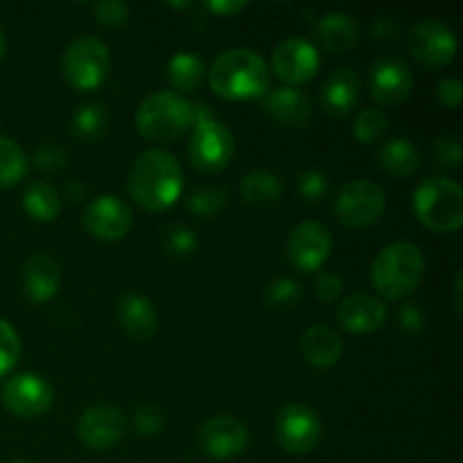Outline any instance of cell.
I'll use <instances>...</instances> for the list:
<instances>
[{"mask_svg":"<svg viewBox=\"0 0 463 463\" xmlns=\"http://www.w3.org/2000/svg\"><path fill=\"white\" fill-rule=\"evenodd\" d=\"M95 21L104 27H122L129 23V5L122 3V0H104L93 7Z\"/></svg>","mask_w":463,"mask_h":463,"instance_id":"obj_37","label":"cell"},{"mask_svg":"<svg viewBox=\"0 0 463 463\" xmlns=\"http://www.w3.org/2000/svg\"><path fill=\"white\" fill-rule=\"evenodd\" d=\"M111 72V52L98 36H77L61 57V75L75 90H95Z\"/></svg>","mask_w":463,"mask_h":463,"instance_id":"obj_6","label":"cell"},{"mask_svg":"<svg viewBox=\"0 0 463 463\" xmlns=\"http://www.w3.org/2000/svg\"><path fill=\"white\" fill-rule=\"evenodd\" d=\"M387 306L371 294H353L337 306V324L346 333L371 335L387 324Z\"/></svg>","mask_w":463,"mask_h":463,"instance_id":"obj_19","label":"cell"},{"mask_svg":"<svg viewBox=\"0 0 463 463\" xmlns=\"http://www.w3.org/2000/svg\"><path fill=\"white\" fill-rule=\"evenodd\" d=\"M206 75L213 93L233 102L260 99L269 90V63L251 48L224 50Z\"/></svg>","mask_w":463,"mask_h":463,"instance_id":"obj_2","label":"cell"},{"mask_svg":"<svg viewBox=\"0 0 463 463\" xmlns=\"http://www.w3.org/2000/svg\"><path fill=\"white\" fill-rule=\"evenodd\" d=\"M398 34H401V27L392 18H378V21L371 23V39L380 41V43L396 41Z\"/></svg>","mask_w":463,"mask_h":463,"instance_id":"obj_44","label":"cell"},{"mask_svg":"<svg viewBox=\"0 0 463 463\" xmlns=\"http://www.w3.org/2000/svg\"><path fill=\"white\" fill-rule=\"evenodd\" d=\"M194 125V104L175 90H156L140 102L136 129L152 143H175Z\"/></svg>","mask_w":463,"mask_h":463,"instance_id":"obj_4","label":"cell"},{"mask_svg":"<svg viewBox=\"0 0 463 463\" xmlns=\"http://www.w3.org/2000/svg\"><path fill=\"white\" fill-rule=\"evenodd\" d=\"M7 463H34V461H27V459H12V461H7Z\"/></svg>","mask_w":463,"mask_h":463,"instance_id":"obj_49","label":"cell"},{"mask_svg":"<svg viewBox=\"0 0 463 463\" xmlns=\"http://www.w3.org/2000/svg\"><path fill=\"white\" fill-rule=\"evenodd\" d=\"M5 52H7V39H5L3 30H0V61H3Z\"/></svg>","mask_w":463,"mask_h":463,"instance_id":"obj_48","label":"cell"},{"mask_svg":"<svg viewBox=\"0 0 463 463\" xmlns=\"http://www.w3.org/2000/svg\"><path fill=\"white\" fill-rule=\"evenodd\" d=\"M163 423H165V419H163V411L158 410V407L145 405L140 407V410H136L134 430L136 434H140V437L145 439L158 437V434L163 432Z\"/></svg>","mask_w":463,"mask_h":463,"instance_id":"obj_38","label":"cell"},{"mask_svg":"<svg viewBox=\"0 0 463 463\" xmlns=\"http://www.w3.org/2000/svg\"><path fill=\"white\" fill-rule=\"evenodd\" d=\"M240 194L256 208H269L283 197V181L269 170H253L240 181Z\"/></svg>","mask_w":463,"mask_h":463,"instance_id":"obj_26","label":"cell"},{"mask_svg":"<svg viewBox=\"0 0 463 463\" xmlns=\"http://www.w3.org/2000/svg\"><path fill=\"white\" fill-rule=\"evenodd\" d=\"M414 75L405 59L396 54L378 57L369 68V93L380 107H401L410 99Z\"/></svg>","mask_w":463,"mask_h":463,"instance_id":"obj_13","label":"cell"},{"mask_svg":"<svg viewBox=\"0 0 463 463\" xmlns=\"http://www.w3.org/2000/svg\"><path fill=\"white\" fill-rule=\"evenodd\" d=\"M161 244L170 256L188 258L197 251L199 240H197V233H194L193 229H188V226L170 224L161 233Z\"/></svg>","mask_w":463,"mask_h":463,"instance_id":"obj_34","label":"cell"},{"mask_svg":"<svg viewBox=\"0 0 463 463\" xmlns=\"http://www.w3.org/2000/svg\"><path fill=\"white\" fill-rule=\"evenodd\" d=\"M420 152L410 138H392L378 149V165L393 179H410L420 170Z\"/></svg>","mask_w":463,"mask_h":463,"instance_id":"obj_25","label":"cell"},{"mask_svg":"<svg viewBox=\"0 0 463 463\" xmlns=\"http://www.w3.org/2000/svg\"><path fill=\"white\" fill-rule=\"evenodd\" d=\"M398 326L402 333L407 335H419L425 328V312L420 310L419 303H405L398 310Z\"/></svg>","mask_w":463,"mask_h":463,"instance_id":"obj_42","label":"cell"},{"mask_svg":"<svg viewBox=\"0 0 463 463\" xmlns=\"http://www.w3.org/2000/svg\"><path fill=\"white\" fill-rule=\"evenodd\" d=\"M68 154L63 152L59 145H43V147L36 152L34 156V165L36 170L41 172H59L66 167Z\"/></svg>","mask_w":463,"mask_h":463,"instance_id":"obj_41","label":"cell"},{"mask_svg":"<svg viewBox=\"0 0 463 463\" xmlns=\"http://www.w3.org/2000/svg\"><path fill=\"white\" fill-rule=\"evenodd\" d=\"M199 448L206 457L217 461H229L242 455L251 443V432L235 416H213L199 428Z\"/></svg>","mask_w":463,"mask_h":463,"instance_id":"obj_16","label":"cell"},{"mask_svg":"<svg viewBox=\"0 0 463 463\" xmlns=\"http://www.w3.org/2000/svg\"><path fill=\"white\" fill-rule=\"evenodd\" d=\"M233 154L235 138L224 122L217 120L215 116L194 120L188 143V158L194 170L203 175H217L229 167Z\"/></svg>","mask_w":463,"mask_h":463,"instance_id":"obj_7","label":"cell"},{"mask_svg":"<svg viewBox=\"0 0 463 463\" xmlns=\"http://www.w3.org/2000/svg\"><path fill=\"white\" fill-rule=\"evenodd\" d=\"M66 194H68V197L72 199V202H80V199H84V197H86V188H84V185L80 184V181L72 179V181H68V185H66Z\"/></svg>","mask_w":463,"mask_h":463,"instance_id":"obj_46","label":"cell"},{"mask_svg":"<svg viewBox=\"0 0 463 463\" xmlns=\"http://www.w3.org/2000/svg\"><path fill=\"white\" fill-rule=\"evenodd\" d=\"M72 134L81 143H95L104 136L109 127V113L102 104L98 102H86L77 107L72 113Z\"/></svg>","mask_w":463,"mask_h":463,"instance_id":"obj_29","label":"cell"},{"mask_svg":"<svg viewBox=\"0 0 463 463\" xmlns=\"http://www.w3.org/2000/svg\"><path fill=\"white\" fill-rule=\"evenodd\" d=\"M425 276V256L414 242H392L380 249L371 262V283L387 301L410 297Z\"/></svg>","mask_w":463,"mask_h":463,"instance_id":"obj_3","label":"cell"},{"mask_svg":"<svg viewBox=\"0 0 463 463\" xmlns=\"http://www.w3.org/2000/svg\"><path fill=\"white\" fill-rule=\"evenodd\" d=\"M330 179L321 170H306L297 176V194L306 203H319L328 197Z\"/></svg>","mask_w":463,"mask_h":463,"instance_id":"obj_35","label":"cell"},{"mask_svg":"<svg viewBox=\"0 0 463 463\" xmlns=\"http://www.w3.org/2000/svg\"><path fill=\"white\" fill-rule=\"evenodd\" d=\"M315 36L328 52L346 54L360 41V25L351 14L344 12H326L317 18Z\"/></svg>","mask_w":463,"mask_h":463,"instance_id":"obj_24","label":"cell"},{"mask_svg":"<svg viewBox=\"0 0 463 463\" xmlns=\"http://www.w3.org/2000/svg\"><path fill=\"white\" fill-rule=\"evenodd\" d=\"M315 297L324 303H335L344 292V280L333 271H319L315 279Z\"/></svg>","mask_w":463,"mask_h":463,"instance_id":"obj_40","label":"cell"},{"mask_svg":"<svg viewBox=\"0 0 463 463\" xmlns=\"http://www.w3.org/2000/svg\"><path fill=\"white\" fill-rule=\"evenodd\" d=\"M407 43H410L411 57L430 71H441L455 61V32L437 18H423L416 23L410 30Z\"/></svg>","mask_w":463,"mask_h":463,"instance_id":"obj_10","label":"cell"},{"mask_svg":"<svg viewBox=\"0 0 463 463\" xmlns=\"http://www.w3.org/2000/svg\"><path fill=\"white\" fill-rule=\"evenodd\" d=\"M21 285L30 301H52L59 294V288H61V267L48 253H34L23 265Z\"/></svg>","mask_w":463,"mask_h":463,"instance_id":"obj_20","label":"cell"},{"mask_svg":"<svg viewBox=\"0 0 463 463\" xmlns=\"http://www.w3.org/2000/svg\"><path fill=\"white\" fill-rule=\"evenodd\" d=\"M127 190L145 211H167L179 202L184 193V170L175 154L156 147L145 149L131 163Z\"/></svg>","mask_w":463,"mask_h":463,"instance_id":"obj_1","label":"cell"},{"mask_svg":"<svg viewBox=\"0 0 463 463\" xmlns=\"http://www.w3.org/2000/svg\"><path fill=\"white\" fill-rule=\"evenodd\" d=\"M21 357V337L9 321L0 319V378L7 375Z\"/></svg>","mask_w":463,"mask_h":463,"instance_id":"obj_36","label":"cell"},{"mask_svg":"<svg viewBox=\"0 0 463 463\" xmlns=\"http://www.w3.org/2000/svg\"><path fill=\"white\" fill-rule=\"evenodd\" d=\"M127 432V419L120 407L98 402L77 420V439L89 450L104 452L116 448Z\"/></svg>","mask_w":463,"mask_h":463,"instance_id":"obj_15","label":"cell"},{"mask_svg":"<svg viewBox=\"0 0 463 463\" xmlns=\"http://www.w3.org/2000/svg\"><path fill=\"white\" fill-rule=\"evenodd\" d=\"M23 211L34 222L48 224L59 217L61 211V197L57 190L45 181H32L23 190Z\"/></svg>","mask_w":463,"mask_h":463,"instance_id":"obj_27","label":"cell"},{"mask_svg":"<svg viewBox=\"0 0 463 463\" xmlns=\"http://www.w3.org/2000/svg\"><path fill=\"white\" fill-rule=\"evenodd\" d=\"M360 77L353 68H337L324 80L319 90V102L328 116L346 118L351 116L355 104L360 102Z\"/></svg>","mask_w":463,"mask_h":463,"instance_id":"obj_21","label":"cell"},{"mask_svg":"<svg viewBox=\"0 0 463 463\" xmlns=\"http://www.w3.org/2000/svg\"><path fill=\"white\" fill-rule=\"evenodd\" d=\"M0 401L9 414L18 419H39L50 411L54 401L52 387L36 373H16L5 380L0 389Z\"/></svg>","mask_w":463,"mask_h":463,"instance_id":"obj_12","label":"cell"},{"mask_svg":"<svg viewBox=\"0 0 463 463\" xmlns=\"http://www.w3.org/2000/svg\"><path fill=\"white\" fill-rule=\"evenodd\" d=\"M118 321L131 339L147 342L158 330V312L140 292H125L118 298Z\"/></svg>","mask_w":463,"mask_h":463,"instance_id":"obj_22","label":"cell"},{"mask_svg":"<svg viewBox=\"0 0 463 463\" xmlns=\"http://www.w3.org/2000/svg\"><path fill=\"white\" fill-rule=\"evenodd\" d=\"M319 66L321 57L315 43L301 39V36H288L271 52L269 72H274L280 81L297 89V84L310 81L319 71Z\"/></svg>","mask_w":463,"mask_h":463,"instance_id":"obj_14","label":"cell"},{"mask_svg":"<svg viewBox=\"0 0 463 463\" xmlns=\"http://www.w3.org/2000/svg\"><path fill=\"white\" fill-rule=\"evenodd\" d=\"M303 298V288L294 279H276L267 285L262 301L269 310H289Z\"/></svg>","mask_w":463,"mask_h":463,"instance_id":"obj_33","label":"cell"},{"mask_svg":"<svg viewBox=\"0 0 463 463\" xmlns=\"http://www.w3.org/2000/svg\"><path fill=\"white\" fill-rule=\"evenodd\" d=\"M203 7L211 14H217V16L233 18L247 9V3H240V0H211V3H206Z\"/></svg>","mask_w":463,"mask_h":463,"instance_id":"obj_45","label":"cell"},{"mask_svg":"<svg viewBox=\"0 0 463 463\" xmlns=\"http://www.w3.org/2000/svg\"><path fill=\"white\" fill-rule=\"evenodd\" d=\"M30 170L25 152L21 145L9 136L0 134V188L7 190L21 184Z\"/></svg>","mask_w":463,"mask_h":463,"instance_id":"obj_30","label":"cell"},{"mask_svg":"<svg viewBox=\"0 0 463 463\" xmlns=\"http://www.w3.org/2000/svg\"><path fill=\"white\" fill-rule=\"evenodd\" d=\"M389 129V118L383 109H364L357 113L353 138L362 145H375Z\"/></svg>","mask_w":463,"mask_h":463,"instance_id":"obj_32","label":"cell"},{"mask_svg":"<svg viewBox=\"0 0 463 463\" xmlns=\"http://www.w3.org/2000/svg\"><path fill=\"white\" fill-rule=\"evenodd\" d=\"M437 98L443 107L448 109H459L463 99V86L455 77H446V80L439 81L437 86Z\"/></svg>","mask_w":463,"mask_h":463,"instance_id":"obj_43","label":"cell"},{"mask_svg":"<svg viewBox=\"0 0 463 463\" xmlns=\"http://www.w3.org/2000/svg\"><path fill=\"white\" fill-rule=\"evenodd\" d=\"M165 72L175 93H193L202 86L203 77H206V63L194 52H176L167 61Z\"/></svg>","mask_w":463,"mask_h":463,"instance_id":"obj_28","label":"cell"},{"mask_svg":"<svg viewBox=\"0 0 463 463\" xmlns=\"http://www.w3.org/2000/svg\"><path fill=\"white\" fill-rule=\"evenodd\" d=\"M260 107L276 125L288 129H303L312 118V102L294 86H279L260 98Z\"/></svg>","mask_w":463,"mask_h":463,"instance_id":"obj_18","label":"cell"},{"mask_svg":"<svg viewBox=\"0 0 463 463\" xmlns=\"http://www.w3.org/2000/svg\"><path fill=\"white\" fill-rule=\"evenodd\" d=\"M434 158L443 170H457L461 163V143L455 136H441L434 143Z\"/></svg>","mask_w":463,"mask_h":463,"instance_id":"obj_39","label":"cell"},{"mask_svg":"<svg viewBox=\"0 0 463 463\" xmlns=\"http://www.w3.org/2000/svg\"><path fill=\"white\" fill-rule=\"evenodd\" d=\"M301 355L312 369H333L344 355V342L335 328L326 324H315L303 333Z\"/></svg>","mask_w":463,"mask_h":463,"instance_id":"obj_23","label":"cell"},{"mask_svg":"<svg viewBox=\"0 0 463 463\" xmlns=\"http://www.w3.org/2000/svg\"><path fill=\"white\" fill-rule=\"evenodd\" d=\"M461 283H463V276L457 274L455 285H452V294H455V310H457V315H461V307H463V303H461Z\"/></svg>","mask_w":463,"mask_h":463,"instance_id":"obj_47","label":"cell"},{"mask_svg":"<svg viewBox=\"0 0 463 463\" xmlns=\"http://www.w3.org/2000/svg\"><path fill=\"white\" fill-rule=\"evenodd\" d=\"M321 419L307 405H285L276 416L274 434L279 446L289 455H310L321 443Z\"/></svg>","mask_w":463,"mask_h":463,"instance_id":"obj_9","label":"cell"},{"mask_svg":"<svg viewBox=\"0 0 463 463\" xmlns=\"http://www.w3.org/2000/svg\"><path fill=\"white\" fill-rule=\"evenodd\" d=\"M185 208L193 215L202 217V220H211V217H217L226 208V193L217 185H203V188L193 190L188 194Z\"/></svg>","mask_w":463,"mask_h":463,"instance_id":"obj_31","label":"cell"},{"mask_svg":"<svg viewBox=\"0 0 463 463\" xmlns=\"http://www.w3.org/2000/svg\"><path fill=\"white\" fill-rule=\"evenodd\" d=\"M414 215L432 233H457L463 226V190L455 179L430 176L411 197Z\"/></svg>","mask_w":463,"mask_h":463,"instance_id":"obj_5","label":"cell"},{"mask_svg":"<svg viewBox=\"0 0 463 463\" xmlns=\"http://www.w3.org/2000/svg\"><path fill=\"white\" fill-rule=\"evenodd\" d=\"M387 211V194L369 179L348 181L335 197V215L348 229L373 226Z\"/></svg>","mask_w":463,"mask_h":463,"instance_id":"obj_8","label":"cell"},{"mask_svg":"<svg viewBox=\"0 0 463 463\" xmlns=\"http://www.w3.org/2000/svg\"><path fill=\"white\" fill-rule=\"evenodd\" d=\"M333 251V235L319 222H301L294 226L285 242L289 265L301 274H315L328 262Z\"/></svg>","mask_w":463,"mask_h":463,"instance_id":"obj_11","label":"cell"},{"mask_svg":"<svg viewBox=\"0 0 463 463\" xmlns=\"http://www.w3.org/2000/svg\"><path fill=\"white\" fill-rule=\"evenodd\" d=\"M86 233L102 242H116L129 233L134 224L129 206L116 194H99L86 206L84 217H81Z\"/></svg>","mask_w":463,"mask_h":463,"instance_id":"obj_17","label":"cell"}]
</instances>
